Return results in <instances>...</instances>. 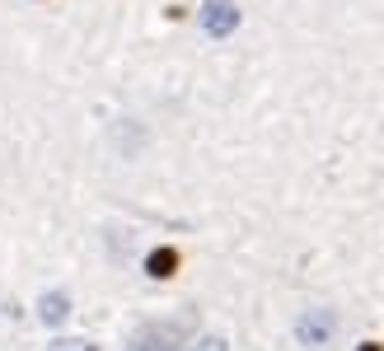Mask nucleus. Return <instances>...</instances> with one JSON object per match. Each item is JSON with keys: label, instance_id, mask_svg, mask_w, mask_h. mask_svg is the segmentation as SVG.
<instances>
[{"label": "nucleus", "instance_id": "obj_8", "mask_svg": "<svg viewBox=\"0 0 384 351\" xmlns=\"http://www.w3.org/2000/svg\"><path fill=\"white\" fill-rule=\"evenodd\" d=\"M361 351H380V347H361Z\"/></svg>", "mask_w": 384, "mask_h": 351}, {"label": "nucleus", "instance_id": "obj_7", "mask_svg": "<svg viewBox=\"0 0 384 351\" xmlns=\"http://www.w3.org/2000/svg\"><path fill=\"white\" fill-rule=\"evenodd\" d=\"M52 351H85V342H52Z\"/></svg>", "mask_w": 384, "mask_h": 351}, {"label": "nucleus", "instance_id": "obj_2", "mask_svg": "<svg viewBox=\"0 0 384 351\" xmlns=\"http://www.w3.org/2000/svg\"><path fill=\"white\" fill-rule=\"evenodd\" d=\"M300 342H309V347H319V342L328 338V333H333V314H305L300 318Z\"/></svg>", "mask_w": 384, "mask_h": 351}, {"label": "nucleus", "instance_id": "obj_6", "mask_svg": "<svg viewBox=\"0 0 384 351\" xmlns=\"http://www.w3.org/2000/svg\"><path fill=\"white\" fill-rule=\"evenodd\" d=\"M197 351H225V342H220V338H202V342H197Z\"/></svg>", "mask_w": 384, "mask_h": 351}, {"label": "nucleus", "instance_id": "obj_4", "mask_svg": "<svg viewBox=\"0 0 384 351\" xmlns=\"http://www.w3.org/2000/svg\"><path fill=\"white\" fill-rule=\"evenodd\" d=\"M174 267H178V253H174V249H155V253L146 258V272H150V276H169Z\"/></svg>", "mask_w": 384, "mask_h": 351}, {"label": "nucleus", "instance_id": "obj_5", "mask_svg": "<svg viewBox=\"0 0 384 351\" xmlns=\"http://www.w3.org/2000/svg\"><path fill=\"white\" fill-rule=\"evenodd\" d=\"M43 318H47V323L66 318V295H47V300H43Z\"/></svg>", "mask_w": 384, "mask_h": 351}, {"label": "nucleus", "instance_id": "obj_1", "mask_svg": "<svg viewBox=\"0 0 384 351\" xmlns=\"http://www.w3.org/2000/svg\"><path fill=\"white\" fill-rule=\"evenodd\" d=\"M202 23H206V33H230V28L239 23V10L230 5V0H211V5L202 10Z\"/></svg>", "mask_w": 384, "mask_h": 351}, {"label": "nucleus", "instance_id": "obj_3", "mask_svg": "<svg viewBox=\"0 0 384 351\" xmlns=\"http://www.w3.org/2000/svg\"><path fill=\"white\" fill-rule=\"evenodd\" d=\"M174 333L178 328H146L132 342V351H174Z\"/></svg>", "mask_w": 384, "mask_h": 351}]
</instances>
